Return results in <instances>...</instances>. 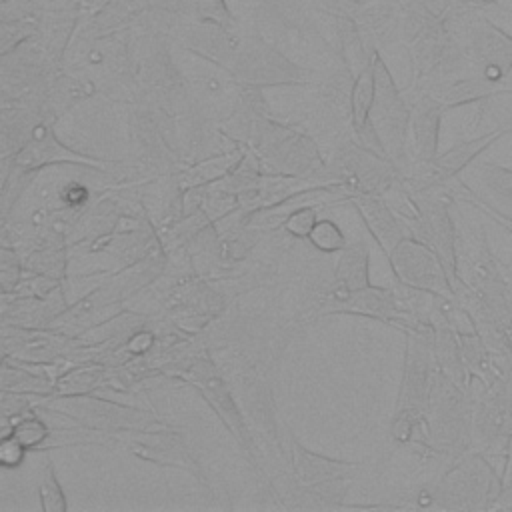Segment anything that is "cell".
Masks as SVG:
<instances>
[{
  "instance_id": "obj_5",
  "label": "cell",
  "mask_w": 512,
  "mask_h": 512,
  "mask_svg": "<svg viewBox=\"0 0 512 512\" xmlns=\"http://www.w3.org/2000/svg\"><path fill=\"white\" fill-rule=\"evenodd\" d=\"M366 254L362 250H348L340 262V276L348 286H360L366 278Z\"/></svg>"
},
{
  "instance_id": "obj_2",
  "label": "cell",
  "mask_w": 512,
  "mask_h": 512,
  "mask_svg": "<svg viewBox=\"0 0 512 512\" xmlns=\"http://www.w3.org/2000/svg\"><path fill=\"white\" fill-rule=\"evenodd\" d=\"M508 130L510 128H498V130H494L490 134H484L480 138H474V140H468V142H462V144L454 146L452 150H448L444 156H440L436 160L438 172H442L444 176H452V174L460 172L470 160H474L480 152H484L492 142H496Z\"/></svg>"
},
{
  "instance_id": "obj_8",
  "label": "cell",
  "mask_w": 512,
  "mask_h": 512,
  "mask_svg": "<svg viewBox=\"0 0 512 512\" xmlns=\"http://www.w3.org/2000/svg\"><path fill=\"white\" fill-rule=\"evenodd\" d=\"M314 210L312 208H304V210H298L294 212L288 222H286V228L296 234V236H310L312 228H314Z\"/></svg>"
},
{
  "instance_id": "obj_9",
  "label": "cell",
  "mask_w": 512,
  "mask_h": 512,
  "mask_svg": "<svg viewBox=\"0 0 512 512\" xmlns=\"http://www.w3.org/2000/svg\"><path fill=\"white\" fill-rule=\"evenodd\" d=\"M22 452H24V446L16 438L4 436L2 448H0V460L4 466H16L22 460Z\"/></svg>"
},
{
  "instance_id": "obj_10",
  "label": "cell",
  "mask_w": 512,
  "mask_h": 512,
  "mask_svg": "<svg viewBox=\"0 0 512 512\" xmlns=\"http://www.w3.org/2000/svg\"><path fill=\"white\" fill-rule=\"evenodd\" d=\"M482 210H484L486 214H490L496 222H500V226H504L508 232H512V216L502 214L500 210H496V208L490 206V204H482Z\"/></svg>"
},
{
  "instance_id": "obj_6",
  "label": "cell",
  "mask_w": 512,
  "mask_h": 512,
  "mask_svg": "<svg viewBox=\"0 0 512 512\" xmlns=\"http://www.w3.org/2000/svg\"><path fill=\"white\" fill-rule=\"evenodd\" d=\"M46 434L48 430L38 418H24L14 426V432L10 436L16 438L26 448V446L40 444L46 438Z\"/></svg>"
},
{
  "instance_id": "obj_4",
  "label": "cell",
  "mask_w": 512,
  "mask_h": 512,
  "mask_svg": "<svg viewBox=\"0 0 512 512\" xmlns=\"http://www.w3.org/2000/svg\"><path fill=\"white\" fill-rule=\"evenodd\" d=\"M310 240L316 248H320L324 252H334V250L344 246L342 232L338 230L336 224H332L328 220H322V222L314 224V228L310 232Z\"/></svg>"
},
{
  "instance_id": "obj_1",
  "label": "cell",
  "mask_w": 512,
  "mask_h": 512,
  "mask_svg": "<svg viewBox=\"0 0 512 512\" xmlns=\"http://www.w3.org/2000/svg\"><path fill=\"white\" fill-rule=\"evenodd\" d=\"M472 52L488 80L500 82L512 70V36L490 20H480L474 28Z\"/></svg>"
},
{
  "instance_id": "obj_7",
  "label": "cell",
  "mask_w": 512,
  "mask_h": 512,
  "mask_svg": "<svg viewBox=\"0 0 512 512\" xmlns=\"http://www.w3.org/2000/svg\"><path fill=\"white\" fill-rule=\"evenodd\" d=\"M40 494H42V506L44 510H64L66 508V502H64V494L52 474V470L46 472L44 476V482H42V488H40Z\"/></svg>"
},
{
  "instance_id": "obj_3",
  "label": "cell",
  "mask_w": 512,
  "mask_h": 512,
  "mask_svg": "<svg viewBox=\"0 0 512 512\" xmlns=\"http://www.w3.org/2000/svg\"><path fill=\"white\" fill-rule=\"evenodd\" d=\"M482 180L498 198L512 204V168L500 164H484Z\"/></svg>"
}]
</instances>
